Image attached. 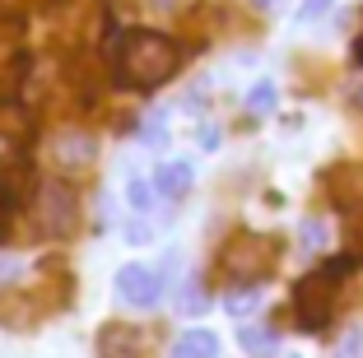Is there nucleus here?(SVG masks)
I'll use <instances>...</instances> for the list:
<instances>
[{
  "label": "nucleus",
  "instance_id": "nucleus-17",
  "mask_svg": "<svg viewBox=\"0 0 363 358\" xmlns=\"http://www.w3.org/2000/svg\"><path fill=\"white\" fill-rule=\"evenodd\" d=\"M335 0H303V19H317V14H326Z\"/></svg>",
  "mask_w": 363,
  "mask_h": 358
},
{
  "label": "nucleus",
  "instance_id": "nucleus-11",
  "mask_svg": "<svg viewBox=\"0 0 363 358\" xmlns=\"http://www.w3.org/2000/svg\"><path fill=\"white\" fill-rule=\"evenodd\" d=\"M298 237H303V252H326V242H331V228H326L321 219H303Z\"/></svg>",
  "mask_w": 363,
  "mask_h": 358
},
{
  "label": "nucleus",
  "instance_id": "nucleus-9",
  "mask_svg": "<svg viewBox=\"0 0 363 358\" xmlns=\"http://www.w3.org/2000/svg\"><path fill=\"white\" fill-rule=\"evenodd\" d=\"M242 349L257 358H270L275 354V330H261V326H242Z\"/></svg>",
  "mask_w": 363,
  "mask_h": 358
},
{
  "label": "nucleus",
  "instance_id": "nucleus-8",
  "mask_svg": "<svg viewBox=\"0 0 363 358\" xmlns=\"http://www.w3.org/2000/svg\"><path fill=\"white\" fill-rule=\"evenodd\" d=\"M172 358H219V335L214 330H186L172 345Z\"/></svg>",
  "mask_w": 363,
  "mask_h": 358
},
{
  "label": "nucleus",
  "instance_id": "nucleus-10",
  "mask_svg": "<svg viewBox=\"0 0 363 358\" xmlns=\"http://www.w3.org/2000/svg\"><path fill=\"white\" fill-rule=\"evenodd\" d=\"M224 307H228L233 316H247V312H257V307H261V289H257V284H242V289H233V293L224 298Z\"/></svg>",
  "mask_w": 363,
  "mask_h": 358
},
{
  "label": "nucleus",
  "instance_id": "nucleus-14",
  "mask_svg": "<svg viewBox=\"0 0 363 358\" xmlns=\"http://www.w3.org/2000/svg\"><path fill=\"white\" fill-rule=\"evenodd\" d=\"M150 191H154V181H150V186H145V181H130V191H126L130 210H140V214L150 210Z\"/></svg>",
  "mask_w": 363,
  "mask_h": 358
},
{
  "label": "nucleus",
  "instance_id": "nucleus-2",
  "mask_svg": "<svg viewBox=\"0 0 363 358\" xmlns=\"http://www.w3.org/2000/svg\"><path fill=\"white\" fill-rule=\"evenodd\" d=\"M350 270H354V261H350V256H340V261H331L326 270H312V274H303L298 284H294V316H298L303 330H321L326 321H331L335 279L350 274Z\"/></svg>",
  "mask_w": 363,
  "mask_h": 358
},
{
  "label": "nucleus",
  "instance_id": "nucleus-20",
  "mask_svg": "<svg viewBox=\"0 0 363 358\" xmlns=\"http://www.w3.org/2000/svg\"><path fill=\"white\" fill-rule=\"evenodd\" d=\"M257 5H261V10H266V5H275V0H257Z\"/></svg>",
  "mask_w": 363,
  "mask_h": 358
},
{
  "label": "nucleus",
  "instance_id": "nucleus-12",
  "mask_svg": "<svg viewBox=\"0 0 363 358\" xmlns=\"http://www.w3.org/2000/svg\"><path fill=\"white\" fill-rule=\"evenodd\" d=\"M275 98H279V89L270 84V79H261V84H252V94H247V107L257 116H266V112H275Z\"/></svg>",
  "mask_w": 363,
  "mask_h": 358
},
{
  "label": "nucleus",
  "instance_id": "nucleus-3",
  "mask_svg": "<svg viewBox=\"0 0 363 358\" xmlns=\"http://www.w3.org/2000/svg\"><path fill=\"white\" fill-rule=\"evenodd\" d=\"M275 261H279V242L275 237H261V233H238L233 242L224 247V270L238 284L266 279V274L275 270Z\"/></svg>",
  "mask_w": 363,
  "mask_h": 358
},
{
  "label": "nucleus",
  "instance_id": "nucleus-7",
  "mask_svg": "<svg viewBox=\"0 0 363 358\" xmlns=\"http://www.w3.org/2000/svg\"><path fill=\"white\" fill-rule=\"evenodd\" d=\"M191 181H196V172H191L186 158H172V163H163V168L154 172V191H159L163 201H182V196L191 191Z\"/></svg>",
  "mask_w": 363,
  "mask_h": 358
},
{
  "label": "nucleus",
  "instance_id": "nucleus-15",
  "mask_svg": "<svg viewBox=\"0 0 363 358\" xmlns=\"http://www.w3.org/2000/svg\"><path fill=\"white\" fill-rule=\"evenodd\" d=\"M205 303H210V298H205V289H196V279H191V289L182 293V312H186V316H191V312H205Z\"/></svg>",
  "mask_w": 363,
  "mask_h": 358
},
{
  "label": "nucleus",
  "instance_id": "nucleus-18",
  "mask_svg": "<svg viewBox=\"0 0 363 358\" xmlns=\"http://www.w3.org/2000/svg\"><path fill=\"white\" fill-rule=\"evenodd\" d=\"M201 145H205V149L219 145V126H201Z\"/></svg>",
  "mask_w": 363,
  "mask_h": 358
},
{
  "label": "nucleus",
  "instance_id": "nucleus-19",
  "mask_svg": "<svg viewBox=\"0 0 363 358\" xmlns=\"http://www.w3.org/2000/svg\"><path fill=\"white\" fill-rule=\"evenodd\" d=\"M354 61L363 65V38H359V43H354Z\"/></svg>",
  "mask_w": 363,
  "mask_h": 358
},
{
  "label": "nucleus",
  "instance_id": "nucleus-5",
  "mask_svg": "<svg viewBox=\"0 0 363 358\" xmlns=\"http://www.w3.org/2000/svg\"><path fill=\"white\" fill-rule=\"evenodd\" d=\"M117 293H121V303H130V307H154L163 298V279L150 265H121L117 270Z\"/></svg>",
  "mask_w": 363,
  "mask_h": 358
},
{
  "label": "nucleus",
  "instance_id": "nucleus-6",
  "mask_svg": "<svg viewBox=\"0 0 363 358\" xmlns=\"http://www.w3.org/2000/svg\"><path fill=\"white\" fill-rule=\"evenodd\" d=\"M98 358H145V340H140L135 326H103Z\"/></svg>",
  "mask_w": 363,
  "mask_h": 358
},
{
  "label": "nucleus",
  "instance_id": "nucleus-13",
  "mask_svg": "<svg viewBox=\"0 0 363 358\" xmlns=\"http://www.w3.org/2000/svg\"><path fill=\"white\" fill-rule=\"evenodd\" d=\"M140 140H145V145H168V116H163V112L145 116V126H140Z\"/></svg>",
  "mask_w": 363,
  "mask_h": 358
},
{
  "label": "nucleus",
  "instance_id": "nucleus-16",
  "mask_svg": "<svg viewBox=\"0 0 363 358\" xmlns=\"http://www.w3.org/2000/svg\"><path fill=\"white\" fill-rule=\"evenodd\" d=\"M335 358H363V330H350L345 335V345H340V354Z\"/></svg>",
  "mask_w": 363,
  "mask_h": 358
},
{
  "label": "nucleus",
  "instance_id": "nucleus-4",
  "mask_svg": "<svg viewBox=\"0 0 363 358\" xmlns=\"http://www.w3.org/2000/svg\"><path fill=\"white\" fill-rule=\"evenodd\" d=\"M79 223V196L70 181H47L38 186V228L47 237H70Z\"/></svg>",
  "mask_w": 363,
  "mask_h": 358
},
{
  "label": "nucleus",
  "instance_id": "nucleus-1",
  "mask_svg": "<svg viewBox=\"0 0 363 358\" xmlns=\"http://www.w3.org/2000/svg\"><path fill=\"white\" fill-rule=\"evenodd\" d=\"M177 70H182V47L172 43L168 33L130 28V33H121L117 47H112V74H117L126 89H159V84H168Z\"/></svg>",
  "mask_w": 363,
  "mask_h": 358
}]
</instances>
